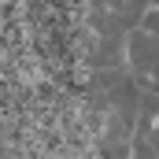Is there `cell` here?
I'll return each instance as SVG.
<instances>
[{
  "instance_id": "6da1fadb",
  "label": "cell",
  "mask_w": 159,
  "mask_h": 159,
  "mask_svg": "<svg viewBox=\"0 0 159 159\" xmlns=\"http://www.w3.org/2000/svg\"><path fill=\"white\" fill-rule=\"evenodd\" d=\"M126 52H129V67L141 78H152L159 85V4L141 15V22L126 34Z\"/></svg>"
},
{
  "instance_id": "7a4b0ae2",
  "label": "cell",
  "mask_w": 159,
  "mask_h": 159,
  "mask_svg": "<svg viewBox=\"0 0 159 159\" xmlns=\"http://www.w3.org/2000/svg\"><path fill=\"white\" fill-rule=\"evenodd\" d=\"M122 59H129V52H126V37H104L100 52L89 56L93 67H122Z\"/></svg>"
},
{
  "instance_id": "3957f363",
  "label": "cell",
  "mask_w": 159,
  "mask_h": 159,
  "mask_svg": "<svg viewBox=\"0 0 159 159\" xmlns=\"http://www.w3.org/2000/svg\"><path fill=\"white\" fill-rule=\"evenodd\" d=\"M148 4H152V7H156L159 0H129V7H137V11H144V7H148Z\"/></svg>"
}]
</instances>
